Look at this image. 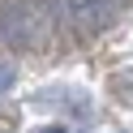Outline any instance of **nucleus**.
Segmentation results:
<instances>
[{
  "label": "nucleus",
  "instance_id": "1",
  "mask_svg": "<svg viewBox=\"0 0 133 133\" xmlns=\"http://www.w3.org/2000/svg\"><path fill=\"white\" fill-rule=\"evenodd\" d=\"M116 4H120V0H64V9H69V26L77 30V35H99V30L112 26Z\"/></svg>",
  "mask_w": 133,
  "mask_h": 133
},
{
  "label": "nucleus",
  "instance_id": "2",
  "mask_svg": "<svg viewBox=\"0 0 133 133\" xmlns=\"http://www.w3.org/2000/svg\"><path fill=\"white\" fill-rule=\"evenodd\" d=\"M13 82H17V69H13L9 60H0V95H4V90H13Z\"/></svg>",
  "mask_w": 133,
  "mask_h": 133
},
{
  "label": "nucleus",
  "instance_id": "3",
  "mask_svg": "<svg viewBox=\"0 0 133 133\" xmlns=\"http://www.w3.org/2000/svg\"><path fill=\"white\" fill-rule=\"evenodd\" d=\"M43 133H64V129H43Z\"/></svg>",
  "mask_w": 133,
  "mask_h": 133
}]
</instances>
